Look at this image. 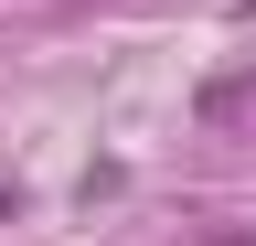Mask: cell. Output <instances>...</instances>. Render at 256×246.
<instances>
[{
    "label": "cell",
    "instance_id": "7a4b0ae2",
    "mask_svg": "<svg viewBox=\"0 0 256 246\" xmlns=\"http://www.w3.org/2000/svg\"><path fill=\"white\" fill-rule=\"evenodd\" d=\"M203 246H256V225H235V235H203Z\"/></svg>",
    "mask_w": 256,
    "mask_h": 246
},
{
    "label": "cell",
    "instance_id": "6da1fadb",
    "mask_svg": "<svg viewBox=\"0 0 256 246\" xmlns=\"http://www.w3.org/2000/svg\"><path fill=\"white\" fill-rule=\"evenodd\" d=\"M192 118H203V129H235V118H256V75H214L203 97H192Z\"/></svg>",
    "mask_w": 256,
    "mask_h": 246
}]
</instances>
